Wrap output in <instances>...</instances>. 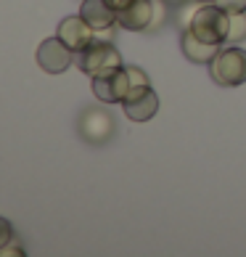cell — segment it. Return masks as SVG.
I'll list each match as a JSON object with an SVG mask.
<instances>
[{
    "label": "cell",
    "mask_w": 246,
    "mask_h": 257,
    "mask_svg": "<svg viewBox=\"0 0 246 257\" xmlns=\"http://www.w3.org/2000/svg\"><path fill=\"white\" fill-rule=\"evenodd\" d=\"M164 3H167V0H154V19H151V24H148V30H146V32H156L159 27L164 24V19H167Z\"/></svg>",
    "instance_id": "cell-14"
},
{
    "label": "cell",
    "mask_w": 246,
    "mask_h": 257,
    "mask_svg": "<svg viewBox=\"0 0 246 257\" xmlns=\"http://www.w3.org/2000/svg\"><path fill=\"white\" fill-rule=\"evenodd\" d=\"M127 74H130V88H135V85H151L148 77H146V72L140 69V66H125Z\"/></svg>",
    "instance_id": "cell-15"
},
{
    "label": "cell",
    "mask_w": 246,
    "mask_h": 257,
    "mask_svg": "<svg viewBox=\"0 0 246 257\" xmlns=\"http://www.w3.org/2000/svg\"><path fill=\"white\" fill-rule=\"evenodd\" d=\"M59 37L72 51H80L82 45H88L93 37H96V30H93L82 16H66L59 24Z\"/></svg>",
    "instance_id": "cell-9"
},
{
    "label": "cell",
    "mask_w": 246,
    "mask_h": 257,
    "mask_svg": "<svg viewBox=\"0 0 246 257\" xmlns=\"http://www.w3.org/2000/svg\"><path fill=\"white\" fill-rule=\"evenodd\" d=\"M222 11L228 14H238V11H246V0H214Z\"/></svg>",
    "instance_id": "cell-16"
},
{
    "label": "cell",
    "mask_w": 246,
    "mask_h": 257,
    "mask_svg": "<svg viewBox=\"0 0 246 257\" xmlns=\"http://www.w3.org/2000/svg\"><path fill=\"white\" fill-rule=\"evenodd\" d=\"M8 241H14V228L6 217H0V249H3Z\"/></svg>",
    "instance_id": "cell-17"
},
{
    "label": "cell",
    "mask_w": 246,
    "mask_h": 257,
    "mask_svg": "<svg viewBox=\"0 0 246 257\" xmlns=\"http://www.w3.org/2000/svg\"><path fill=\"white\" fill-rule=\"evenodd\" d=\"M154 19V0H127L117 8V24L132 32H146Z\"/></svg>",
    "instance_id": "cell-8"
},
{
    "label": "cell",
    "mask_w": 246,
    "mask_h": 257,
    "mask_svg": "<svg viewBox=\"0 0 246 257\" xmlns=\"http://www.w3.org/2000/svg\"><path fill=\"white\" fill-rule=\"evenodd\" d=\"M198 0H185L183 3V14H180V27L183 30H191V24H193V16H196V11H198Z\"/></svg>",
    "instance_id": "cell-13"
},
{
    "label": "cell",
    "mask_w": 246,
    "mask_h": 257,
    "mask_svg": "<svg viewBox=\"0 0 246 257\" xmlns=\"http://www.w3.org/2000/svg\"><path fill=\"white\" fill-rule=\"evenodd\" d=\"M167 3H172V6H183L185 0H167Z\"/></svg>",
    "instance_id": "cell-20"
},
{
    "label": "cell",
    "mask_w": 246,
    "mask_h": 257,
    "mask_svg": "<svg viewBox=\"0 0 246 257\" xmlns=\"http://www.w3.org/2000/svg\"><path fill=\"white\" fill-rule=\"evenodd\" d=\"M209 74L222 88H235L246 82V51L243 48H220V53L209 61Z\"/></svg>",
    "instance_id": "cell-3"
},
{
    "label": "cell",
    "mask_w": 246,
    "mask_h": 257,
    "mask_svg": "<svg viewBox=\"0 0 246 257\" xmlns=\"http://www.w3.org/2000/svg\"><path fill=\"white\" fill-rule=\"evenodd\" d=\"M80 16L88 22L93 30H106L117 24V8L109 0H82Z\"/></svg>",
    "instance_id": "cell-10"
},
{
    "label": "cell",
    "mask_w": 246,
    "mask_h": 257,
    "mask_svg": "<svg viewBox=\"0 0 246 257\" xmlns=\"http://www.w3.org/2000/svg\"><path fill=\"white\" fill-rule=\"evenodd\" d=\"M109 3H111V6H114V8H119V6H125V3H127V0H109Z\"/></svg>",
    "instance_id": "cell-19"
},
{
    "label": "cell",
    "mask_w": 246,
    "mask_h": 257,
    "mask_svg": "<svg viewBox=\"0 0 246 257\" xmlns=\"http://www.w3.org/2000/svg\"><path fill=\"white\" fill-rule=\"evenodd\" d=\"M246 40V11L230 14V30H228V43H241Z\"/></svg>",
    "instance_id": "cell-12"
},
{
    "label": "cell",
    "mask_w": 246,
    "mask_h": 257,
    "mask_svg": "<svg viewBox=\"0 0 246 257\" xmlns=\"http://www.w3.org/2000/svg\"><path fill=\"white\" fill-rule=\"evenodd\" d=\"M114 117L106 109H85L80 117V136L88 141V144H106V141L114 136Z\"/></svg>",
    "instance_id": "cell-7"
},
{
    "label": "cell",
    "mask_w": 246,
    "mask_h": 257,
    "mask_svg": "<svg viewBox=\"0 0 246 257\" xmlns=\"http://www.w3.org/2000/svg\"><path fill=\"white\" fill-rule=\"evenodd\" d=\"M122 109H125V117H130L132 122H148L159 111V96L151 85H135L127 90Z\"/></svg>",
    "instance_id": "cell-5"
},
{
    "label": "cell",
    "mask_w": 246,
    "mask_h": 257,
    "mask_svg": "<svg viewBox=\"0 0 246 257\" xmlns=\"http://www.w3.org/2000/svg\"><path fill=\"white\" fill-rule=\"evenodd\" d=\"M198 3H214V0H198Z\"/></svg>",
    "instance_id": "cell-21"
},
{
    "label": "cell",
    "mask_w": 246,
    "mask_h": 257,
    "mask_svg": "<svg viewBox=\"0 0 246 257\" xmlns=\"http://www.w3.org/2000/svg\"><path fill=\"white\" fill-rule=\"evenodd\" d=\"M183 53H185V59L188 61H193V64H209L217 53H220V45H212V43H204V40H198V37L191 32V30H183Z\"/></svg>",
    "instance_id": "cell-11"
},
{
    "label": "cell",
    "mask_w": 246,
    "mask_h": 257,
    "mask_svg": "<svg viewBox=\"0 0 246 257\" xmlns=\"http://www.w3.org/2000/svg\"><path fill=\"white\" fill-rule=\"evenodd\" d=\"M228 30H230V14L222 11L217 3H201L191 24V32L198 40L222 45V43H228Z\"/></svg>",
    "instance_id": "cell-2"
},
{
    "label": "cell",
    "mask_w": 246,
    "mask_h": 257,
    "mask_svg": "<svg viewBox=\"0 0 246 257\" xmlns=\"http://www.w3.org/2000/svg\"><path fill=\"white\" fill-rule=\"evenodd\" d=\"M127 90H130V74L125 66H117V69H109L98 77H93V93L103 103H122Z\"/></svg>",
    "instance_id": "cell-4"
},
{
    "label": "cell",
    "mask_w": 246,
    "mask_h": 257,
    "mask_svg": "<svg viewBox=\"0 0 246 257\" xmlns=\"http://www.w3.org/2000/svg\"><path fill=\"white\" fill-rule=\"evenodd\" d=\"M72 61H74V51L61 40L59 35L48 37V40H43L40 48H37V64H40V69L48 72V74H61V72H66Z\"/></svg>",
    "instance_id": "cell-6"
},
{
    "label": "cell",
    "mask_w": 246,
    "mask_h": 257,
    "mask_svg": "<svg viewBox=\"0 0 246 257\" xmlns=\"http://www.w3.org/2000/svg\"><path fill=\"white\" fill-rule=\"evenodd\" d=\"M74 64H77V69H82L85 74H90V77H98V74L109 72V69L125 66L122 64V53L117 51L114 40H98V37H93L88 45H82L80 51H74Z\"/></svg>",
    "instance_id": "cell-1"
},
{
    "label": "cell",
    "mask_w": 246,
    "mask_h": 257,
    "mask_svg": "<svg viewBox=\"0 0 246 257\" xmlns=\"http://www.w3.org/2000/svg\"><path fill=\"white\" fill-rule=\"evenodd\" d=\"M16 241H8L6 246H3V249H0V257H8V254H16V257H22L24 254V249H22V246H14Z\"/></svg>",
    "instance_id": "cell-18"
}]
</instances>
